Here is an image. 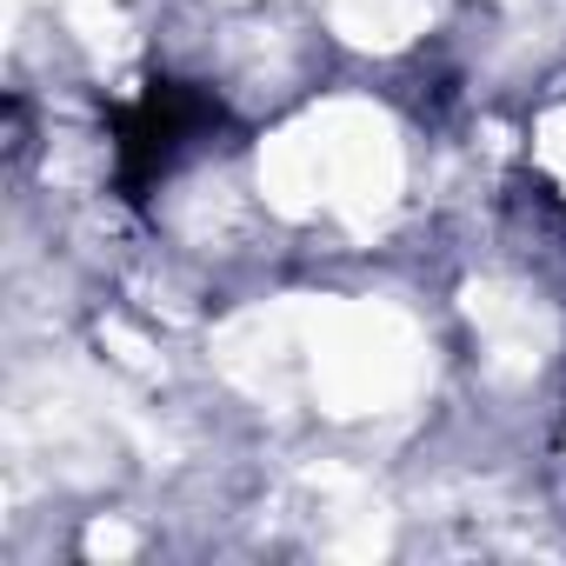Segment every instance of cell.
<instances>
[{
    "label": "cell",
    "instance_id": "8",
    "mask_svg": "<svg viewBox=\"0 0 566 566\" xmlns=\"http://www.w3.org/2000/svg\"><path fill=\"white\" fill-rule=\"evenodd\" d=\"M101 8H107V0H74V14H81L87 28H101Z\"/></svg>",
    "mask_w": 566,
    "mask_h": 566
},
{
    "label": "cell",
    "instance_id": "5",
    "mask_svg": "<svg viewBox=\"0 0 566 566\" xmlns=\"http://www.w3.org/2000/svg\"><path fill=\"white\" fill-rule=\"evenodd\" d=\"M427 21H433V0H334L327 8V28L347 48H374V54L407 48L413 34H427Z\"/></svg>",
    "mask_w": 566,
    "mask_h": 566
},
{
    "label": "cell",
    "instance_id": "6",
    "mask_svg": "<svg viewBox=\"0 0 566 566\" xmlns=\"http://www.w3.org/2000/svg\"><path fill=\"white\" fill-rule=\"evenodd\" d=\"M101 347H114V360H127V367H154V347H147L140 334H127L120 321H107V327H101Z\"/></svg>",
    "mask_w": 566,
    "mask_h": 566
},
{
    "label": "cell",
    "instance_id": "3",
    "mask_svg": "<svg viewBox=\"0 0 566 566\" xmlns=\"http://www.w3.org/2000/svg\"><path fill=\"white\" fill-rule=\"evenodd\" d=\"M460 314L486 340V360H493L500 380L539 374L553 340H559V321L546 314V301H533L526 287H513V280H467V287H460Z\"/></svg>",
    "mask_w": 566,
    "mask_h": 566
},
{
    "label": "cell",
    "instance_id": "4",
    "mask_svg": "<svg viewBox=\"0 0 566 566\" xmlns=\"http://www.w3.org/2000/svg\"><path fill=\"white\" fill-rule=\"evenodd\" d=\"M260 193H266L273 213H287V220H307V213L327 200V154H321L314 114L294 120V127H280V134L260 147Z\"/></svg>",
    "mask_w": 566,
    "mask_h": 566
},
{
    "label": "cell",
    "instance_id": "2",
    "mask_svg": "<svg viewBox=\"0 0 566 566\" xmlns=\"http://www.w3.org/2000/svg\"><path fill=\"white\" fill-rule=\"evenodd\" d=\"M314 127H321V154H327V207L354 233H374L394 213L400 180H407V154H400L394 120L367 101H334L314 114Z\"/></svg>",
    "mask_w": 566,
    "mask_h": 566
},
{
    "label": "cell",
    "instance_id": "7",
    "mask_svg": "<svg viewBox=\"0 0 566 566\" xmlns=\"http://www.w3.org/2000/svg\"><path fill=\"white\" fill-rule=\"evenodd\" d=\"M87 553H94V559H127V553H134V533H127L120 520H101V526L87 533Z\"/></svg>",
    "mask_w": 566,
    "mask_h": 566
},
{
    "label": "cell",
    "instance_id": "1",
    "mask_svg": "<svg viewBox=\"0 0 566 566\" xmlns=\"http://www.w3.org/2000/svg\"><path fill=\"white\" fill-rule=\"evenodd\" d=\"M307 394L334 420L394 413L427 387V340L387 301H301Z\"/></svg>",
    "mask_w": 566,
    "mask_h": 566
}]
</instances>
